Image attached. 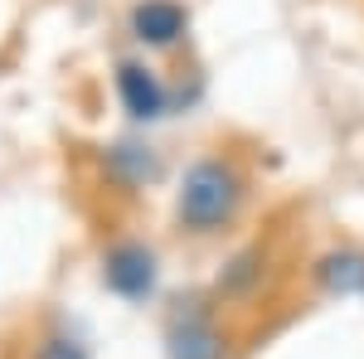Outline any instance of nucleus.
I'll list each match as a JSON object with an SVG mask.
<instances>
[{
	"label": "nucleus",
	"instance_id": "f257e3e1",
	"mask_svg": "<svg viewBox=\"0 0 364 359\" xmlns=\"http://www.w3.org/2000/svg\"><path fill=\"white\" fill-rule=\"evenodd\" d=\"M248 199V175L228 156H204L185 170L175 190V219L190 233H224Z\"/></svg>",
	"mask_w": 364,
	"mask_h": 359
},
{
	"label": "nucleus",
	"instance_id": "f03ea898",
	"mask_svg": "<svg viewBox=\"0 0 364 359\" xmlns=\"http://www.w3.org/2000/svg\"><path fill=\"white\" fill-rule=\"evenodd\" d=\"M156 252L136 243V238H127V243H112L107 257H102V282H107V291H117L122 301H146L151 291H156Z\"/></svg>",
	"mask_w": 364,
	"mask_h": 359
},
{
	"label": "nucleus",
	"instance_id": "7ed1b4c3",
	"mask_svg": "<svg viewBox=\"0 0 364 359\" xmlns=\"http://www.w3.org/2000/svg\"><path fill=\"white\" fill-rule=\"evenodd\" d=\"M166 355L170 359H224L228 345H224V335H219V326H214L209 311H185V316L170 321Z\"/></svg>",
	"mask_w": 364,
	"mask_h": 359
},
{
	"label": "nucleus",
	"instance_id": "20e7f679",
	"mask_svg": "<svg viewBox=\"0 0 364 359\" xmlns=\"http://www.w3.org/2000/svg\"><path fill=\"white\" fill-rule=\"evenodd\" d=\"M117 97H122V107L132 112L136 122H156V117H166V102H170L161 73L146 68V63H122V68H117Z\"/></svg>",
	"mask_w": 364,
	"mask_h": 359
},
{
	"label": "nucleus",
	"instance_id": "39448f33",
	"mask_svg": "<svg viewBox=\"0 0 364 359\" xmlns=\"http://www.w3.org/2000/svg\"><path fill=\"white\" fill-rule=\"evenodd\" d=\"M185 29H190V15H185L180 0H141L136 10H132V34H136L146 49H170V44H180Z\"/></svg>",
	"mask_w": 364,
	"mask_h": 359
},
{
	"label": "nucleus",
	"instance_id": "423d86ee",
	"mask_svg": "<svg viewBox=\"0 0 364 359\" xmlns=\"http://www.w3.org/2000/svg\"><path fill=\"white\" fill-rule=\"evenodd\" d=\"M311 277L331 296H364V248H331L311 262Z\"/></svg>",
	"mask_w": 364,
	"mask_h": 359
},
{
	"label": "nucleus",
	"instance_id": "0eeeda50",
	"mask_svg": "<svg viewBox=\"0 0 364 359\" xmlns=\"http://www.w3.org/2000/svg\"><path fill=\"white\" fill-rule=\"evenodd\" d=\"M262 248H243V252H233L224 262V272H219V291L224 296H243V291H252L257 282H262Z\"/></svg>",
	"mask_w": 364,
	"mask_h": 359
},
{
	"label": "nucleus",
	"instance_id": "6e6552de",
	"mask_svg": "<svg viewBox=\"0 0 364 359\" xmlns=\"http://www.w3.org/2000/svg\"><path fill=\"white\" fill-rule=\"evenodd\" d=\"M107 170H112V180H122V185H141V180L156 175V156L146 146H112L107 151Z\"/></svg>",
	"mask_w": 364,
	"mask_h": 359
},
{
	"label": "nucleus",
	"instance_id": "1a4fd4ad",
	"mask_svg": "<svg viewBox=\"0 0 364 359\" xmlns=\"http://www.w3.org/2000/svg\"><path fill=\"white\" fill-rule=\"evenodd\" d=\"M34 359H87V350L73 335H49V340L34 350Z\"/></svg>",
	"mask_w": 364,
	"mask_h": 359
}]
</instances>
